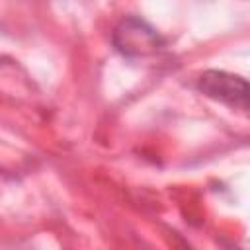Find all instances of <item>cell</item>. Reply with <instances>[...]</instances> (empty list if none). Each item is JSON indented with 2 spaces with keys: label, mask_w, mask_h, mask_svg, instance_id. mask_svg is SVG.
I'll list each match as a JSON object with an SVG mask.
<instances>
[{
  "label": "cell",
  "mask_w": 250,
  "mask_h": 250,
  "mask_svg": "<svg viewBox=\"0 0 250 250\" xmlns=\"http://www.w3.org/2000/svg\"><path fill=\"white\" fill-rule=\"evenodd\" d=\"M113 45L125 57H148L164 47L162 35L145 20L129 16L123 18L113 31Z\"/></svg>",
  "instance_id": "1"
},
{
  "label": "cell",
  "mask_w": 250,
  "mask_h": 250,
  "mask_svg": "<svg viewBox=\"0 0 250 250\" xmlns=\"http://www.w3.org/2000/svg\"><path fill=\"white\" fill-rule=\"evenodd\" d=\"M197 90L230 107L248 109V84L242 76L225 70H205L197 80Z\"/></svg>",
  "instance_id": "2"
}]
</instances>
